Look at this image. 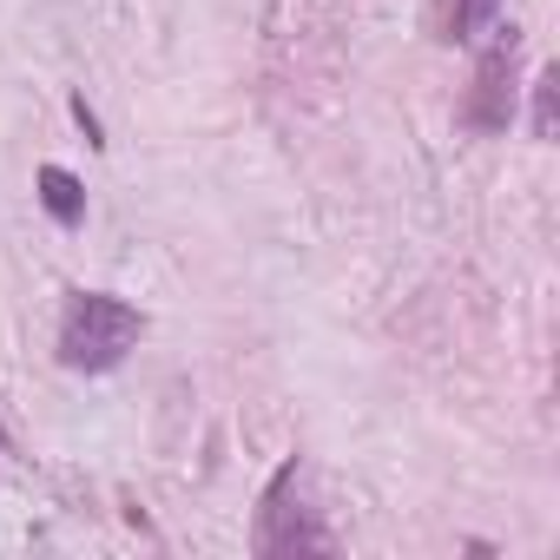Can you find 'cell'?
Listing matches in <instances>:
<instances>
[{"mask_svg": "<svg viewBox=\"0 0 560 560\" xmlns=\"http://www.w3.org/2000/svg\"><path fill=\"white\" fill-rule=\"evenodd\" d=\"M145 337V317L113 298V291H73L60 311V363L73 376H106L132 357V343Z\"/></svg>", "mask_w": 560, "mask_h": 560, "instance_id": "cell-1", "label": "cell"}, {"mask_svg": "<svg viewBox=\"0 0 560 560\" xmlns=\"http://www.w3.org/2000/svg\"><path fill=\"white\" fill-rule=\"evenodd\" d=\"M250 547L264 553V560H277V553H330V534L317 527V514L304 508V468L298 462H284L270 475V488H264V501H257V534H250Z\"/></svg>", "mask_w": 560, "mask_h": 560, "instance_id": "cell-2", "label": "cell"}, {"mask_svg": "<svg viewBox=\"0 0 560 560\" xmlns=\"http://www.w3.org/2000/svg\"><path fill=\"white\" fill-rule=\"evenodd\" d=\"M514 100H521V27H494V40L475 60V80H468L462 126L501 139L514 126Z\"/></svg>", "mask_w": 560, "mask_h": 560, "instance_id": "cell-3", "label": "cell"}, {"mask_svg": "<svg viewBox=\"0 0 560 560\" xmlns=\"http://www.w3.org/2000/svg\"><path fill=\"white\" fill-rule=\"evenodd\" d=\"M501 14V0H435V14H429V34L442 47H468L488 21Z\"/></svg>", "mask_w": 560, "mask_h": 560, "instance_id": "cell-4", "label": "cell"}, {"mask_svg": "<svg viewBox=\"0 0 560 560\" xmlns=\"http://www.w3.org/2000/svg\"><path fill=\"white\" fill-rule=\"evenodd\" d=\"M40 205L60 231H80L86 224V185L67 172V165H40Z\"/></svg>", "mask_w": 560, "mask_h": 560, "instance_id": "cell-5", "label": "cell"}, {"mask_svg": "<svg viewBox=\"0 0 560 560\" xmlns=\"http://www.w3.org/2000/svg\"><path fill=\"white\" fill-rule=\"evenodd\" d=\"M560 132V73H540L534 80V139H553Z\"/></svg>", "mask_w": 560, "mask_h": 560, "instance_id": "cell-6", "label": "cell"}]
</instances>
